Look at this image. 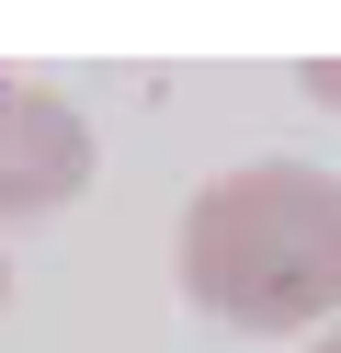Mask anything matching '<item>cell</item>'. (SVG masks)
Masks as SVG:
<instances>
[{"label":"cell","mask_w":341,"mask_h":353,"mask_svg":"<svg viewBox=\"0 0 341 353\" xmlns=\"http://www.w3.org/2000/svg\"><path fill=\"white\" fill-rule=\"evenodd\" d=\"M182 296L216 330L341 319V183L318 160H239L182 205Z\"/></svg>","instance_id":"cell-1"},{"label":"cell","mask_w":341,"mask_h":353,"mask_svg":"<svg viewBox=\"0 0 341 353\" xmlns=\"http://www.w3.org/2000/svg\"><path fill=\"white\" fill-rule=\"evenodd\" d=\"M80 183H91V125H80V103H57L45 80H12V69H0V228L68 205Z\"/></svg>","instance_id":"cell-2"},{"label":"cell","mask_w":341,"mask_h":353,"mask_svg":"<svg viewBox=\"0 0 341 353\" xmlns=\"http://www.w3.org/2000/svg\"><path fill=\"white\" fill-rule=\"evenodd\" d=\"M0 296H12V262H0Z\"/></svg>","instance_id":"cell-5"},{"label":"cell","mask_w":341,"mask_h":353,"mask_svg":"<svg viewBox=\"0 0 341 353\" xmlns=\"http://www.w3.org/2000/svg\"><path fill=\"white\" fill-rule=\"evenodd\" d=\"M307 103H330V114H341V57H307Z\"/></svg>","instance_id":"cell-3"},{"label":"cell","mask_w":341,"mask_h":353,"mask_svg":"<svg viewBox=\"0 0 341 353\" xmlns=\"http://www.w3.org/2000/svg\"><path fill=\"white\" fill-rule=\"evenodd\" d=\"M307 353H341V319H330V330H318V342H307Z\"/></svg>","instance_id":"cell-4"}]
</instances>
